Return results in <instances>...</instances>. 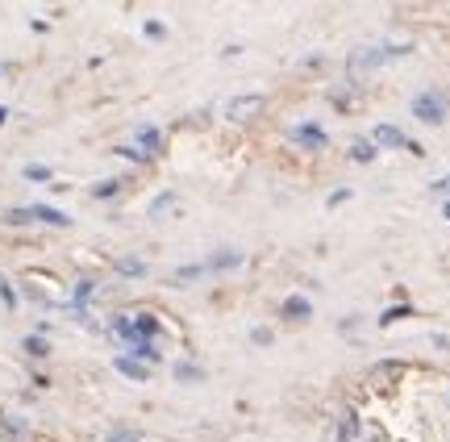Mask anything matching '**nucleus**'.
Instances as JSON below:
<instances>
[{
  "instance_id": "nucleus-12",
  "label": "nucleus",
  "mask_w": 450,
  "mask_h": 442,
  "mask_svg": "<svg viewBox=\"0 0 450 442\" xmlns=\"http://www.w3.org/2000/svg\"><path fill=\"white\" fill-rule=\"evenodd\" d=\"M117 192H121V180H100V184L92 188L96 200H109V196H117Z\"/></svg>"
},
{
  "instance_id": "nucleus-18",
  "label": "nucleus",
  "mask_w": 450,
  "mask_h": 442,
  "mask_svg": "<svg viewBox=\"0 0 450 442\" xmlns=\"http://www.w3.org/2000/svg\"><path fill=\"white\" fill-rule=\"evenodd\" d=\"M200 276H204V263H188V267H179V271H175V280H179V284L200 280Z\"/></svg>"
},
{
  "instance_id": "nucleus-22",
  "label": "nucleus",
  "mask_w": 450,
  "mask_h": 442,
  "mask_svg": "<svg viewBox=\"0 0 450 442\" xmlns=\"http://www.w3.org/2000/svg\"><path fill=\"white\" fill-rule=\"evenodd\" d=\"M0 301H4V309H17V292H13V284L0 276Z\"/></svg>"
},
{
  "instance_id": "nucleus-25",
  "label": "nucleus",
  "mask_w": 450,
  "mask_h": 442,
  "mask_svg": "<svg viewBox=\"0 0 450 442\" xmlns=\"http://www.w3.org/2000/svg\"><path fill=\"white\" fill-rule=\"evenodd\" d=\"M342 200H351V192H346V188H338V192H330V205H342Z\"/></svg>"
},
{
  "instance_id": "nucleus-16",
  "label": "nucleus",
  "mask_w": 450,
  "mask_h": 442,
  "mask_svg": "<svg viewBox=\"0 0 450 442\" xmlns=\"http://www.w3.org/2000/svg\"><path fill=\"white\" fill-rule=\"evenodd\" d=\"M21 175H25V180H33V184H46V180H50L54 171H50V167H42V163H29V167H25Z\"/></svg>"
},
{
  "instance_id": "nucleus-27",
  "label": "nucleus",
  "mask_w": 450,
  "mask_h": 442,
  "mask_svg": "<svg viewBox=\"0 0 450 442\" xmlns=\"http://www.w3.org/2000/svg\"><path fill=\"white\" fill-rule=\"evenodd\" d=\"M442 217H447V221H450V200H447V209H442Z\"/></svg>"
},
{
  "instance_id": "nucleus-11",
  "label": "nucleus",
  "mask_w": 450,
  "mask_h": 442,
  "mask_svg": "<svg viewBox=\"0 0 450 442\" xmlns=\"http://www.w3.org/2000/svg\"><path fill=\"white\" fill-rule=\"evenodd\" d=\"M25 355H33V359H46V355H50V342H46L42 334H29V338H25Z\"/></svg>"
},
{
  "instance_id": "nucleus-9",
  "label": "nucleus",
  "mask_w": 450,
  "mask_h": 442,
  "mask_svg": "<svg viewBox=\"0 0 450 442\" xmlns=\"http://www.w3.org/2000/svg\"><path fill=\"white\" fill-rule=\"evenodd\" d=\"M259 109H263V96H238V100H230V117H250Z\"/></svg>"
},
{
  "instance_id": "nucleus-5",
  "label": "nucleus",
  "mask_w": 450,
  "mask_h": 442,
  "mask_svg": "<svg viewBox=\"0 0 450 442\" xmlns=\"http://www.w3.org/2000/svg\"><path fill=\"white\" fill-rule=\"evenodd\" d=\"M280 313H284V322L300 326V322H309V317H313V305H309V297H288Z\"/></svg>"
},
{
  "instance_id": "nucleus-8",
  "label": "nucleus",
  "mask_w": 450,
  "mask_h": 442,
  "mask_svg": "<svg viewBox=\"0 0 450 442\" xmlns=\"http://www.w3.org/2000/svg\"><path fill=\"white\" fill-rule=\"evenodd\" d=\"M238 263H242V255H238V251H217V255L204 263V271H234Z\"/></svg>"
},
{
  "instance_id": "nucleus-6",
  "label": "nucleus",
  "mask_w": 450,
  "mask_h": 442,
  "mask_svg": "<svg viewBox=\"0 0 450 442\" xmlns=\"http://www.w3.org/2000/svg\"><path fill=\"white\" fill-rule=\"evenodd\" d=\"M29 217H33V221H46V226H58V230L71 226V217H67L63 209H54V205H29Z\"/></svg>"
},
{
  "instance_id": "nucleus-2",
  "label": "nucleus",
  "mask_w": 450,
  "mask_h": 442,
  "mask_svg": "<svg viewBox=\"0 0 450 442\" xmlns=\"http://www.w3.org/2000/svg\"><path fill=\"white\" fill-rule=\"evenodd\" d=\"M292 142H296V146H305V150H317V146H326V142H330V134H326L317 121H300V125L292 129Z\"/></svg>"
},
{
  "instance_id": "nucleus-13",
  "label": "nucleus",
  "mask_w": 450,
  "mask_h": 442,
  "mask_svg": "<svg viewBox=\"0 0 450 442\" xmlns=\"http://www.w3.org/2000/svg\"><path fill=\"white\" fill-rule=\"evenodd\" d=\"M117 271H121V276H129V280H138V276H146V263H142V259H121V263H117Z\"/></svg>"
},
{
  "instance_id": "nucleus-3",
  "label": "nucleus",
  "mask_w": 450,
  "mask_h": 442,
  "mask_svg": "<svg viewBox=\"0 0 450 442\" xmlns=\"http://www.w3.org/2000/svg\"><path fill=\"white\" fill-rule=\"evenodd\" d=\"M371 138H376L380 146H388V150H401V146H405V150H413V155L421 150V146H417L409 134H401L396 125H376V134H371Z\"/></svg>"
},
{
  "instance_id": "nucleus-14",
  "label": "nucleus",
  "mask_w": 450,
  "mask_h": 442,
  "mask_svg": "<svg viewBox=\"0 0 450 442\" xmlns=\"http://www.w3.org/2000/svg\"><path fill=\"white\" fill-rule=\"evenodd\" d=\"M417 309L413 305H396V309H384V317H380V326H392V322H401V317H413Z\"/></svg>"
},
{
  "instance_id": "nucleus-20",
  "label": "nucleus",
  "mask_w": 450,
  "mask_h": 442,
  "mask_svg": "<svg viewBox=\"0 0 450 442\" xmlns=\"http://www.w3.org/2000/svg\"><path fill=\"white\" fill-rule=\"evenodd\" d=\"M4 221H8V226H29L33 217H29V209H8V213H4Z\"/></svg>"
},
{
  "instance_id": "nucleus-4",
  "label": "nucleus",
  "mask_w": 450,
  "mask_h": 442,
  "mask_svg": "<svg viewBox=\"0 0 450 442\" xmlns=\"http://www.w3.org/2000/svg\"><path fill=\"white\" fill-rule=\"evenodd\" d=\"M142 159H150V155H159L163 150V129H154V125H142L138 129V146H134Z\"/></svg>"
},
{
  "instance_id": "nucleus-19",
  "label": "nucleus",
  "mask_w": 450,
  "mask_h": 442,
  "mask_svg": "<svg viewBox=\"0 0 450 442\" xmlns=\"http://www.w3.org/2000/svg\"><path fill=\"white\" fill-rule=\"evenodd\" d=\"M167 205H175V192H163V196H154V200H150V217L167 213Z\"/></svg>"
},
{
  "instance_id": "nucleus-1",
  "label": "nucleus",
  "mask_w": 450,
  "mask_h": 442,
  "mask_svg": "<svg viewBox=\"0 0 450 442\" xmlns=\"http://www.w3.org/2000/svg\"><path fill=\"white\" fill-rule=\"evenodd\" d=\"M413 113H417L421 121H430V125H438V121L447 117V104H442V96H438V92H421V96L413 100Z\"/></svg>"
},
{
  "instance_id": "nucleus-23",
  "label": "nucleus",
  "mask_w": 450,
  "mask_h": 442,
  "mask_svg": "<svg viewBox=\"0 0 450 442\" xmlns=\"http://www.w3.org/2000/svg\"><path fill=\"white\" fill-rule=\"evenodd\" d=\"M142 33H146V38H167V25H163V21H146Z\"/></svg>"
},
{
  "instance_id": "nucleus-7",
  "label": "nucleus",
  "mask_w": 450,
  "mask_h": 442,
  "mask_svg": "<svg viewBox=\"0 0 450 442\" xmlns=\"http://www.w3.org/2000/svg\"><path fill=\"white\" fill-rule=\"evenodd\" d=\"M117 372H121L125 380H146V376H150V368H146V363H138L134 355H117Z\"/></svg>"
},
{
  "instance_id": "nucleus-28",
  "label": "nucleus",
  "mask_w": 450,
  "mask_h": 442,
  "mask_svg": "<svg viewBox=\"0 0 450 442\" xmlns=\"http://www.w3.org/2000/svg\"><path fill=\"white\" fill-rule=\"evenodd\" d=\"M4 117H8V109H0V125H4Z\"/></svg>"
},
{
  "instance_id": "nucleus-10",
  "label": "nucleus",
  "mask_w": 450,
  "mask_h": 442,
  "mask_svg": "<svg viewBox=\"0 0 450 442\" xmlns=\"http://www.w3.org/2000/svg\"><path fill=\"white\" fill-rule=\"evenodd\" d=\"M92 288H96V280H79V284H75V292H71V313L83 317V301L92 297Z\"/></svg>"
},
{
  "instance_id": "nucleus-21",
  "label": "nucleus",
  "mask_w": 450,
  "mask_h": 442,
  "mask_svg": "<svg viewBox=\"0 0 450 442\" xmlns=\"http://www.w3.org/2000/svg\"><path fill=\"white\" fill-rule=\"evenodd\" d=\"M175 376H179V380H204L196 363H175Z\"/></svg>"
},
{
  "instance_id": "nucleus-15",
  "label": "nucleus",
  "mask_w": 450,
  "mask_h": 442,
  "mask_svg": "<svg viewBox=\"0 0 450 442\" xmlns=\"http://www.w3.org/2000/svg\"><path fill=\"white\" fill-rule=\"evenodd\" d=\"M351 159H355V163H371V159H376V146H371V142H355V146H351Z\"/></svg>"
},
{
  "instance_id": "nucleus-26",
  "label": "nucleus",
  "mask_w": 450,
  "mask_h": 442,
  "mask_svg": "<svg viewBox=\"0 0 450 442\" xmlns=\"http://www.w3.org/2000/svg\"><path fill=\"white\" fill-rule=\"evenodd\" d=\"M447 188H450V180H442V184H438V192H447Z\"/></svg>"
},
{
  "instance_id": "nucleus-17",
  "label": "nucleus",
  "mask_w": 450,
  "mask_h": 442,
  "mask_svg": "<svg viewBox=\"0 0 450 442\" xmlns=\"http://www.w3.org/2000/svg\"><path fill=\"white\" fill-rule=\"evenodd\" d=\"M109 442H142V434L134 426H117V430H109Z\"/></svg>"
},
{
  "instance_id": "nucleus-24",
  "label": "nucleus",
  "mask_w": 450,
  "mask_h": 442,
  "mask_svg": "<svg viewBox=\"0 0 450 442\" xmlns=\"http://www.w3.org/2000/svg\"><path fill=\"white\" fill-rule=\"evenodd\" d=\"M250 342H255V347H271V330H267V326L250 330Z\"/></svg>"
}]
</instances>
